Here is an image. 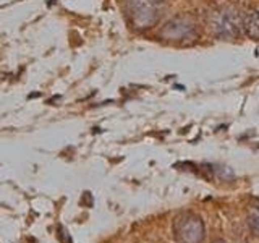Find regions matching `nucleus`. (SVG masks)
I'll use <instances>...</instances> for the list:
<instances>
[{
    "mask_svg": "<svg viewBox=\"0 0 259 243\" xmlns=\"http://www.w3.org/2000/svg\"><path fill=\"white\" fill-rule=\"evenodd\" d=\"M159 37L165 43L188 46L199 39V29L193 16L178 15L164 23V26L159 29Z\"/></svg>",
    "mask_w": 259,
    "mask_h": 243,
    "instance_id": "obj_1",
    "label": "nucleus"
},
{
    "mask_svg": "<svg viewBox=\"0 0 259 243\" xmlns=\"http://www.w3.org/2000/svg\"><path fill=\"white\" fill-rule=\"evenodd\" d=\"M174 237L177 243H202L206 238L204 221L198 214L185 211L174 221Z\"/></svg>",
    "mask_w": 259,
    "mask_h": 243,
    "instance_id": "obj_2",
    "label": "nucleus"
},
{
    "mask_svg": "<svg viewBox=\"0 0 259 243\" xmlns=\"http://www.w3.org/2000/svg\"><path fill=\"white\" fill-rule=\"evenodd\" d=\"M209 24L215 36L235 39L241 32V15L233 7H222L210 13Z\"/></svg>",
    "mask_w": 259,
    "mask_h": 243,
    "instance_id": "obj_3",
    "label": "nucleus"
},
{
    "mask_svg": "<svg viewBox=\"0 0 259 243\" xmlns=\"http://www.w3.org/2000/svg\"><path fill=\"white\" fill-rule=\"evenodd\" d=\"M128 16L132 24L138 31H146L156 26L159 21V12L149 0H130L128 2Z\"/></svg>",
    "mask_w": 259,
    "mask_h": 243,
    "instance_id": "obj_4",
    "label": "nucleus"
},
{
    "mask_svg": "<svg viewBox=\"0 0 259 243\" xmlns=\"http://www.w3.org/2000/svg\"><path fill=\"white\" fill-rule=\"evenodd\" d=\"M241 29L245 31V34L253 39L259 40V12L249 8L241 15Z\"/></svg>",
    "mask_w": 259,
    "mask_h": 243,
    "instance_id": "obj_5",
    "label": "nucleus"
},
{
    "mask_svg": "<svg viewBox=\"0 0 259 243\" xmlns=\"http://www.w3.org/2000/svg\"><path fill=\"white\" fill-rule=\"evenodd\" d=\"M246 222L249 227V232L259 237V201H256L254 205H251L248 209Z\"/></svg>",
    "mask_w": 259,
    "mask_h": 243,
    "instance_id": "obj_6",
    "label": "nucleus"
},
{
    "mask_svg": "<svg viewBox=\"0 0 259 243\" xmlns=\"http://www.w3.org/2000/svg\"><path fill=\"white\" fill-rule=\"evenodd\" d=\"M151 4H154V5H159V4H164V2H167V0H149Z\"/></svg>",
    "mask_w": 259,
    "mask_h": 243,
    "instance_id": "obj_7",
    "label": "nucleus"
},
{
    "mask_svg": "<svg viewBox=\"0 0 259 243\" xmlns=\"http://www.w3.org/2000/svg\"><path fill=\"white\" fill-rule=\"evenodd\" d=\"M212 243H227L225 240H222V238H217V240H214Z\"/></svg>",
    "mask_w": 259,
    "mask_h": 243,
    "instance_id": "obj_8",
    "label": "nucleus"
}]
</instances>
